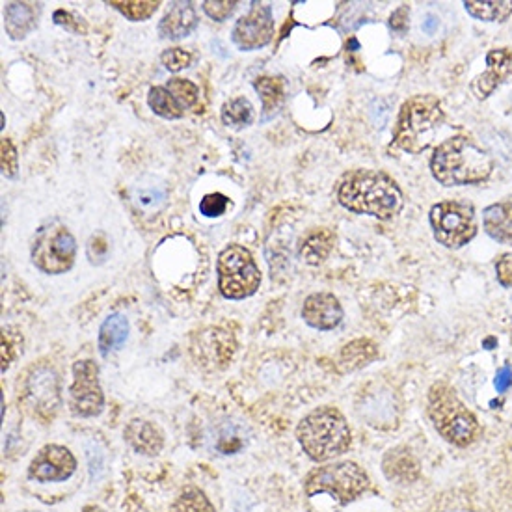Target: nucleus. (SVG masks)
<instances>
[{
    "label": "nucleus",
    "instance_id": "27",
    "mask_svg": "<svg viewBox=\"0 0 512 512\" xmlns=\"http://www.w3.org/2000/svg\"><path fill=\"white\" fill-rule=\"evenodd\" d=\"M148 103L151 110L166 118V120H177L185 114V110L179 107V103L176 101V97L170 94V90L166 86H155L149 90Z\"/></svg>",
    "mask_w": 512,
    "mask_h": 512
},
{
    "label": "nucleus",
    "instance_id": "43",
    "mask_svg": "<svg viewBox=\"0 0 512 512\" xmlns=\"http://www.w3.org/2000/svg\"><path fill=\"white\" fill-rule=\"evenodd\" d=\"M436 25H438V19H436V17H432V15H429V19H427V21H425V25H423V30H425V32H429V34H432Z\"/></svg>",
    "mask_w": 512,
    "mask_h": 512
},
{
    "label": "nucleus",
    "instance_id": "20",
    "mask_svg": "<svg viewBox=\"0 0 512 512\" xmlns=\"http://www.w3.org/2000/svg\"><path fill=\"white\" fill-rule=\"evenodd\" d=\"M483 224L494 241L512 244V202H499L486 207Z\"/></svg>",
    "mask_w": 512,
    "mask_h": 512
},
{
    "label": "nucleus",
    "instance_id": "14",
    "mask_svg": "<svg viewBox=\"0 0 512 512\" xmlns=\"http://www.w3.org/2000/svg\"><path fill=\"white\" fill-rule=\"evenodd\" d=\"M507 82H512V49H492L486 54L485 71L473 79L472 94L483 101Z\"/></svg>",
    "mask_w": 512,
    "mask_h": 512
},
{
    "label": "nucleus",
    "instance_id": "34",
    "mask_svg": "<svg viewBox=\"0 0 512 512\" xmlns=\"http://www.w3.org/2000/svg\"><path fill=\"white\" fill-rule=\"evenodd\" d=\"M237 8L235 0H205L203 2V12L215 19L218 23L226 21Z\"/></svg>",
    "mask_w": 512,
    "mask_h": 512
},
{
    "label": "nucleus",
    "instance_id": "24",
    "mask_svg": "<svg viewBox=\"0 0 512 512\" xmlns=\"http://www.w3.org/2000/svg\"><path fill=\"white\" fill-rule=\"evenodd\" d=\"M200 341V354L203 358H207L213 364V352H215L216 364H226L231 360L233 354V339H231L228 332L218 330V328H211L209 332H203L202 336L198 337Z\"/></svg>",
    "mask_w": 512,
    "mask_h": 512
},
{
    "label": "nucleus",
    "instance_id": "40",
    "mask_svg": "<svg viewBox=\"0 0 512 512\" xmlns=\"http://www.w3.org/2000/svg\"><path fill=\"white\" fill-rule=\"evenodd\" d=\"M390 27L393 30H397V32H405L406 27H408V8L406 6L399 8L397 12H393L390 19Z\"/></svg>",
    "mask_w": 512,
    "mask_h": 512
},
{
    "label": "nucleus",
    "instance_id": "36",
    "mask_svg": "<svg viewBox=\"0 0 512 512\" xmlns=\"http://www.w3.org/2000/svg\"><path fill=\"white\" fill-rule=\"evenodd\" d=\"M166 200V192L161 189H146L138 192L136 203L138 207L146 209V211H157L162 203Z\"/></svg>",
    "mask_w": 512,
    "mask_h": 512
},
{
    "label": "nucleus",
    "instance_id": "4",
    "mask_svg": "<svg viewBox=\"0 0 512 512\" xmlns=\"http://www.w3.org/2000/svg\"><path fill=\"white\" fill-rule=\"evenodd\" d=\"M427 414L445 442L468 447L481 436V425L449 384H432L427 397Z\"/></svg>",
    "mask_w": 512,
    "mask_h": 512
},
{
    "label": "nucleus",
    "instance_id": "15",
    "mask_svg": "<svg viewBox=\"0 0 512 512\" xmlns=\"http://www.w3.org/2000/svg\"><path fill=\"white\" fill-rule=\"evenodd\" d=\"M304 321L317 330H334L343 321V308L332 293H315L302 308Z\"/></svg>",
    "mask_w": 512,
    "mask_h": 512
},
{
    "label": "nucleus",
    "instance_id": "23",
    "mask_svg": "<svg viewBox=\"0 0 512 512\" xmlns=\"http://www.w3.org/2000/svg\"><path fill=\"white\" fill-rule=\"evenodd\" d=\"M129 336V321L122 313L108 315L107 321L99 328V351L103 356L120 351Z\"/></svg>",
    "mask_w": 512,
    "mask_h": 512
},
{
    "label": "nucleus",
    "instance_id": "19",
    "mask_svg": "<svg viewBox=\"0 0 512 512\" xmlns=\"http://www.w3.org/2000/svg\"><path fill=\"white\" fill-rule=\"evenodd\" d=\"M38 25V4L10 2L4 8V28L12 40H23Z\"/></svg>",
    "mask_w": 512,
    "mask_h": 512
},
{
    "label": "nucleus",
    "instance_id": "18",
    "mask_svg": "<svg viewBox=\"0 0 512 512\" xmlns=\"http://www.w3.org/2000/svg\"><path fill=\"white\" fill-rule=\"evenodd\" d=\"M198 25V15L190 2H176L159 23V32L166 40H181Z\"/></svg>",
    "mask_w": 512,
    "mask_h": 512
},
{
    "label": "nucleus",
    "instance_id": "26",
    "mask_svg": "<svg viewBox=\"0 0 512 512\" xmlns=\"http://www.w3.org/2000/svg\"><path fill=\"white\" fill-rule=\"evenodd\" d=\"M257 94L261 95L263 101V112L265 118L274 116V112L280 108L285 97V86L280 77H261L254 82Z\"/></svg>",
    "mask_w": 512,
    "mask_h": 512
},
{
    "label": "nucleus",
    "instance_id": "3",
    "mask_svg": "<svg viewBox=\"0 0 512 512\" xmlns=\"http://www.w3.org/2000/svg\"><path fill=\"white\" fill-rule=\"evenodd\" d=\"M297 438L304 453L315 462L341 457L352 442L349 423L334 406H321L310 412L298 423Z\"/></svg>",
    "mask_w": 512,
    "mask_h": 512
},
{
    "label": "nucleus",
    "instance_id": "13",
    "mask_svg": "<svg viewBox=\"0 0 512 512\" xmlns=\"http://www.w3.org/2000/svg\"><path fill=\"white\" fill-rule=\"evenodd\" d=\"M77 472V459L64 445H45L30 462L28 477L38 483L68 481Z\"/></svg>",
    "mask_w": 512,
    "mask_h": 512
},
{
    "label": "nucleus",
    "instance_id": "7",
    "mask_svg": "<svg viewBox=\"0 0 512 512\" xmlns=\"http://www.w3.org/2000/svg\"><path fill=\"white\" fill-rule=\"evenodd\" d=\"M216 270L218 289L230 300L252 297L261 285V272L256 259L241 244H231L220 254Z\"/></svg>",
    "mask_w": 512,
    "mask_h": 512
},
{
    "label": "nucleus",
    "instance_id": "32",
    "mask_svg": "<svg viewBox=\"0 0 512 512\" xmlns=\"http://www.w3.org/2000/svg\"><path fill=\"white\" fill-rule=\"evenodd\" d=\"M228 205H230V200L224 194H220V192L207 194L200 202V213L207 218H218L226 213Z\"/></svg>",
    "mask_w": 512,
    "mask_h": 512
},
{
    "label": "nucleus",
    "instance_id": "29",
    "mask_svg": "<svg viewBox=\"0 0 512 512\" xmlns=\"http://www.w3.org/2000/svg\"><path fill=\"white\" fill-rule=\"evenodd\" d=\"M170 512H216L213 503L203 494L200 488H185L179 498L174 501Z\"/></svg>",
    "mask_w": 512,
    "mask_h": 512
},
{
    "label": "nucleus",
    "instance_id": "30",
    "mask_svg": "<svg viewBox=\"0 0 512 512\" xmlns=\"http://www.w3.org/2000/svg\"><path fill=\"white\" fill-rule=\"evenodd\" d=\"M108 4L114 6L118 12H122L131 21H146L161 6V2H153V0H125V2L112 0Z\"/></svg>",
    "mask_w": 512,
    "mask_h": 512
},
{
    "label": "nucleus",
    "instance_id": "44",
    "mask_svg": "<svg viewBox=\"0 0 512 512\" xmlns=\"http://www.w3.org/2000/svg\"><path fill=\"white\" fill-rule=\"evenodd\" d=\"M82 512H105L101 507H97V505H88V507H84V511Z\"/></svg>",
    "mask_w": 512,
    "mask_h": 512
},
{
    "label": "nucleus",
    "instance_id": "31",
    "mask_svg": "<svg viewBox=\"0 0 512 512\" xmlns=\"http://www.w3.org/2000/svg\"><path fill=\"white\" fill-rule=\"evenodd\" d=\"M166 88L170 90V94L176 97L179 107L183 110H190L196 107L200 101V88L194 82L187 81V79H170L166 84Z\"/></svg>",
    "mask_w": 512,
    "mask_h": 512
},
{
    "label": "nucleus",
    "instance_id": "8",
    "mask_svg": "<svg viewBox=\"0 0 512 512\" xmlns=\"http://www.w3.org/2000/svg\"><path fill=\"white\" fill-rule=\"evenodd\" d=\"M77 241L58 220L41 226L32 243V261L45 274H64L75 265Z\"/></svg>",
    "mask_w": 512,
    "mask_h": 512
},
{
    "label": "nucleus",
    "instance_id": "41",
    "mask_svg": "<svg viewBox=\"0 0 512 512\" xmlns=\"http://www.w3.org/2000/svg\"><path fill=\"white\" fill-rule=\"evenodd\" d=\"M12 360H14V349H12V343H10V336L4 330V336H2V371H6L10 367Z\"/></svg>",
    "mask_w": 512,
    "mask_h": 512
},
{
    "label": "nucleus",
    "instance_id": "42",
    "mask_svg": "<svg viewBox=\"0 0 512 512\" xmlns=\"http://www.w3.org/2000/svg\"><path fill=\"white\" fill-rule=\"evenodd\" d=\"M512 384V371L509 367H501L496 375V388L498 391H505Z\"/></svg>",
    "mask_w": 512,
    "mask_h": 512
},
{
    "label": "nucleus",
    "instance_id": "39",
    "mask_svg": "<svg viewBox=\"0 0 512 512\" xmlns=\"http://www.w3.org/2000/svg\"><path fill=\"white\" fill-rule=\"evenodd\" d=\"M218 451H222L224 455H233V453H237V451H241V447H243V440L237 436V434H233V432H226V434H222L220 438H218Z\"/></svg>",
    "mask_w": 512,
    "mask_h": 512
},
{
    "label": "nucleus",
    "instance_id": "17",
    "mask_svg": "<svg viewBox=\"0 0 512 512\" xmlns=\"http://www.w3.org/2000/svg\"><path fill=\"white\" fill-rule=\"evenodd\" d=\"M123 436H125L127 444L144 457H157L164 447V434L161 429L144 419H133L125 427Z\"/></svg>",
    "mask_w": 512,
    "mask_h": 512
},
{
    "label": "nucleus",
    "instance_id": "12",
    "mask_svg": "<svg viewBox=\"0 0 512 512\" xmlns=\"http://www.w3.org/2000/svg\"><path fill=\"white\" fill-rule=\"evenodd\" d=\"M274 36V17L269 4H254L233 28V43L243 51H256L269 45Z\"/></svg>",
    "mask_w": 512,
    "mask_h": 512
},
{
    "label": "nucleus",
    "instance_id": "33",
    "mask_svg": "<svg viewBox=\"0 0 512 512\" xmlns=\"http://www.w3.org/2000/svg\"><path fill=\"white\" fill-rule=\"evenodd\" d=\"M161 60L164 68L172 71V73H177L181 69L189 68L190 62H192V54L185 51V49L176 47V49H166L162 53Z\"/></svg>",
    "mask_w": 512,
    "mask_h": 512
},
{
    "label": "nucleus",
    "instance_id": "5",
    "mask_svg": "<svg viewBox=\"0 0 512 512\" xmlns=\"http://www.w3.org/2000/svg\"><path fill=\"white\" fill-rule=\"evenodd\" d=\"M444 120L442 103L436 95H414L399 112L393 142L406 153H421L431 146Z\"/></svg>",
    "mask_w": 512,
    "mask_h": 512
},
{
    "label": "nucleus",
    "instance_id": "16",
    "mask_svg": "<svg viewBox=\"0 0 512 512\" xmlns=\"http://www.w3.org/2000/svg\"><path fill=\"white\" fill-rule=\"evenodd\" d=\"M382 472L393 483L410 485V483L418 481L419 475H421V464L410 449L395 447L384 455Z\"/></svg>",
    "mask_w": 512,
    "mask_h": 512
},
{
    "label": "nucleus",
    "instance_id": "25",
    "mask_svg": "<svg viewBox=\"0 0 512 512\" xmlns=\"http://www.w3.org/2000/svg\"><path fill=\"white\" fill-rule=\"evenodd\" d=\"M466 12L486 23H505L512 15V0H490V2H464Z\"/></svg>",
    "mask_w": 512,
    "mask_h": 512
},
{
    "label": "nucleus",
    "instance_id": "37",
    "mask_svg": "<svg viewBox=\"0 0 512 512\" xmlns=\"http://www.w3.org/2000/svg\"><path fill=\"white\" fill-rule=\"evenodd\" d=\"M54 23L60 25V27L66 28L69 32H77V34H84L86 27L82 23V19L75 17L71 12H64V10H58L54 14Z\"/></svg>",
    "mask_w": 512,
    "mask_h": 512
},
{
    "label": "nucleus",
    "instance_id": "9",
    "mask_svg": "<svg viewBox=\"0 0 512 512\" xmlns=\"http://www.w3.org/2000/svg\"><path fill=\"white\" fill-rule=\"evenodd\" d=\"M431 226L434 239L445 248H462L470 243L477 233L475 211L470 203L449 202L436 203L431 209Z\"/></svg>",
    "mask_w": 512,
    "mask_h": 512
},
{
    "label": "nucleus",
    "instance_id": "11",
    "mask_svg": "<svg viewBox=\"0 0 512 512\" xmlns=\"http://www.w3.org/2000/svg\"><path fill=\"white\" fill-rule=\"evenodd\" d=\"M71 412L79 418L99 416L105 395L99 384V367L92 360H79L73 365V386H71Z\"/></svg>",
    "mask_w": 512,
    "mask_h": 512
},
{
    "label": "nucleus",
    "instance_id": "28",
    "mask_svg": "<svg viewBox=\"0 0 512 512\" xmlns=\"http://www.w3.org/2000/svg\"><path fill=\"white\" fill-rule=\"evenodd\" d=\"M254 107L246 97H235L222 107V122L231 129H243L252 123Z\"/></svg>",
    "mask_w": 512,
    "mask_h": 512
},
{
    "label": "nucleus",
    "instance_id": "35",
    "mask_svg": "<svg viewBox=\"0 0 512 512\" xmlns=\"http://www.w3.org/2000/svg\"><path fill=\"white\" fill-rule=\"evenodd\" d=\"M19 172V157L12 140L2 138V176L15 179Z\"/></svg>",
    "mask_w": 512,
    "mask_h": 512
},
{
    "label": "nucleus",
    "instance_id": "6",
    "mask_svg": "<svg viewBox=\"0 0 512 512\" xmlns=\"http://www.w3.org/2000/svg\"><path fill=\"white\" fill-rule=\"evenodd\" d=\"M371 488V479L356 462H334L308 473L304 481L306 496L315 498L319 494H328L336 498L341 505H349L354 499L364 496Z\"/></svg>",
    "mask_w": 512,
    "mask_h": 512
},
{
    "label": "nucleus",
    "instance_id": "10",
    "mask_svg": "<svg viewBox=\"0 0 512 512\" xmlns=\"http://www.w3.org/2000/svg\"><path fill=\"white\" fill-rule=\"evenodd\" d=\"M21 401L28 412L41 421H49L56 416L62 397H60V378L53 367L38 365L28 371Z\"/></svg>",
    "mask_w": 512,
    "mask_h": 512
},
{
    "label": "nucleus",
    "instance_id": "2",
    "mask_svg": "<svg viewBox=\"0 0 512 512\" xmlns=\"http://www.w3.org/2000/svg\"><path fill=\"white\" fill-rule=\"evenodd\" d=\"M494 170V159L468 136H453L434 149L431 172L444 187H462L485 181Z\"/></svg>",
    "mask_w": 512,
    "mask_h": 512
},
{
    "label": "nucleus",
    "instance_id": "38",
    "mask_svg": "<svg viewBox=\"0 0 512 512\" xmlns=\"http://www.w3.org/2000/svg\"><path fill=\"white\" fill-rule=\"evenodd\" d=\"M496 274L498 282L503 287H512V254H503L496 261Z\"/></svg>",
    "mask_w": 512,
    "mask_h": 512
},
{
    "label": "nucleus",
    "instance_id": "21",
    "mask_svg": "<svg viewBox=\"0 0 512 512\" xmlns=\"http://www.w3.org/2000/svg\"><path fill=\"white\" fill-rule=\"evenodd\" d=\"M378 358V347L371 339H356L345 345L339 352L337 365L343 373L362 369L365 365L375 362Z\"/></svg>",
    "mask_w": 512,
    "mask_h": 512
},
{
    "label": "nucleus",
    "instance_id": "1",
    "mask_svg": "<svg viewBox=\"0 0 512 512\" xmlns=\"http://www.w3.org/2000/svg\"><path fill=\"white\" fill-rule=\"evenodd\" d=\"M337 202L352 213L391 220L403 209V192L384 172L354 170L337 183Z\"/></svg>",
    "mask_w": 512,
    "mask_h": 512
},
{
    "label": "nucleus",
    "instance_id": "22",
    "mask_svg": "<svg viewBox=\"0 0 512 512\" xmlns=\"http://www.w3.org/2000/svg\"><path fill=\"white\" fill-rule=\"evenodd\" d=\"M336 235L326 228L311 230L300 243V256L308 265H321L332 254Z\"/></svg>",
    "mask_w": 512,
    "mask_h": 512
}]
</instances>
